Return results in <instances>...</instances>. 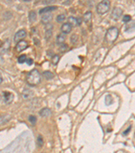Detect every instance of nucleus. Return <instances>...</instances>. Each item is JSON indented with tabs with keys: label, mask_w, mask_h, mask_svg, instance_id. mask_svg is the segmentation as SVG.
I'll list each match as a JSON object with an SVG mask.
<instances>
[{
	"label": "nucleus",
	"mask_w": 135,
	"mask_h": 153,
	"mask_svg": "<svg viewBox=\"0 0 135 153\" xmlns=\"http://www.w3.org/2000/svg\"><path fill=\"white\" fill-rule=\"evenodd\" d=\"M125 31L126 32L128 33H131L132 32H134L135 31V20H132V21H130L129 22H128L126 24Z\"/></svg>",
	"instance_id": "11"
},
{
	"label": "nucleus",
	"mask_w": 135,
	"mask_h": 153,
	"mask_svg": "<svg viewBox=\"0 0 135 153\" xmlns=\"http://www.w3.org/2000/svg\"><path fill=\"white\" fill-rule=\"evenodd\" d=\"M91 17H92V13H91L90 11H87L86 13L84 14L83 19H84V21L85 22H88L91 20Z\"/></svg>",
	"instance_id": "17"
},
{
	"label": "nucleus",
	"mask_w": 135,
	"mask_h": 153,
	"mask_svg": "<svg viewBox=\"0 0 135 153\" xmlns=\"http://www.w3.org/2000/svg\"><path fill=\"white\" fill-rule=\"evenodd\" d=\"M22 98L25 100H29L33 96V91L30 89H25L22 92Z\"/></svg>",
	"instance_id": "14"
},
{
	"label": "nucleus",
	"mask_w": 135,
	"mask_h": 153,
	"mask_svg": "<svg viewBox=\"0 0 135 153\" xmlns=\"http://www.w3.org/2000/svg\"><path fill=\"white\" fill-rule=\"evenodd\" d=\"M118 34H119V31H118V28L115 27L109 28L105 36V42L107 43H112L115 42L116 39L118 38Z\"/></svg>",
	"instance_id": "2"
},
{
	"label": "nucleus",
	"mask_w": 135,
	"mask_h": 153,
	"mask_svg": "<svg viewBox=\"0 0 135 153\" xmlns=\"http://www.w3.org/2000/svg\"><path fill=\"white\" fill-rule=\"evenodd\" d=\"M1 83H2V77H1Z\"/></svg>",
	"instance_id": "36"
},
{
	"label": "nucleus",
	"mask_w": 135,
	"mask_h": 153,
	"mask_svg": "<svg viewBox=\"0 0 135 153\" xmlns=\"http://www.w3.org/2000/svg\"><path fill=\"white\" fill-rule=\"evenodd\" d=\"M68 22H69L70 24H71L72 27L75 26V25H77V23H76V18L72 17V16H70L68 18Z\"/></svg>",
	"instance_id": "23"
},
{
	"label": "nucleus",
	"mask_w": 135,
	"mask_h": 153,
	"mask_svg": "<svg viewBox=\"0 0 135 153\" xmlns=\"http://www.w3.org/2000/svg\"><path fill=\"white\" fill-rule=\"evenodd\" d=\"M26 36V33L25 30L24 29L19 30L18 32L16 33L15 36H14V42L17 43L19 42L20 41H21L22 39L25 38Z\"/></svg>",
	"instance_id": "5"
},
{
	"label": "nucleus",
	"mask_w": 135,
	"mask_h": 153,
	"mask_svg": "<svg viewBox=\"0 0 135 153\" xmlns=\"http://www.w3.org/2000/svg\"></svg>",
	"instance_id": "37"
},
{
	"label": "nucleus",
	"mask_w": 135,
	"mask_h": 153,
	"mask_svg": "<svg viewBox=\"0 0 135 153\" xmlns=\"http://www.w3.org/2000/svg\"><path fill=\"white\" fill-rule=\"evenodd\" d=\"M26 80L30 86H37L41 82V74L37 69H33L27 74Z\"/></svg>",
	"instance_id": "1"
},
{
	"label": "nucleus",
	"mask_w": 135,
	"mask_h": 153,
	"mask_svg": "<svg viewBox=\"0 0 135 153\" xmlns=\"http://www.w3.org/2000/svg\"><path fill=\"white\" fill-rule=\"evenodd\" d=\"M72 28V25L71 24H70L69 22H66V23H64L61 27V31L64 34H69L71 32Z\"/></svg>",
	"instance_id": "8"
},
{
	"label": "nucleus",
	"mask_w": 135,
	"mask_h": 153,
	"mask_svg": "<svg viewBox=\"0 0 135 153\" xmlns=\"http://www.w3.org/2000/svg\"><path fill=\"white\" fill-rule=\"evenodd\" d=\"M57 9L56 6H47V7L43 8L42 9L39 10V14H46V13H50V12H52L53 10H55Z\"/></svg>",
	"instance_id": "12"
},
{
	"label": "nucleus",
	"mask_w": 135,
	"mask_h": 153,
	"mask_svg": "<svg viewBox=\"0 0 135 153\" xmlns=\"http://www.w3.org/2000/svg\"><path fill=\"white\" fill-rule=\"evenodd\" d=\"M82 19L81 17H78L76 18V23H77V25H80L82 24Z\"/></svg>",
	"instance_id": "31"
},
{
	"label": "nucleus",
	"mask_w": 135,
	"mask_h": 153,
	"mask_svg": "<svg viewBox=\"0 0 135 153\" xmlns=\"http://www.w3.org/2000/svg\"><path fill=\"white\" fill-rule=\"evenodd\" d=\"M10 119V117L8 115H3L1 117V125L4 124L6 122H8Z\"/></svg>",
	"instance_id": "22"
},
{
	"label": "nucleus",
	"mask_w": 135,
	"mask_h": 153,
	"mask_svg": "<svg viewBox=\"0 0 135 153\" xmlns=\"http://www.w3.org/2000/svg\"><path fill=\"white\" fill-rule=\"evenodd\" d=\"M10 45H11V42H10V40H6L1 46V53H6V52L9 51L10 48Z\"/></svg>",
	"instance_id": "10"
},
{
	"label": "nucleus",
	"mask_w": 135,
	"mask_h": 153,
	"mask_svg": "<svg viewBox=\"0 0 135 153\" xmlns=\"http://www.w3.org/2000/svg\"><path fill=\"white\" fill-rule=\"evenodd\" d=\"M65 18H66V16L64 14H60V15H58L57 16V18H56V20H57L58 22H62L65 20Z\"/></svg>",
	"instance_id": "27"
},
{
	"label": "nucleus",
	"mask_w": 135,
	"mask_h": 153,
	"mask_svg": "<svg viewBox=\"0 0 135 153\" xmlns=\"http://www.w3.org/2000/svg\"><path fill=\"white\" fill-rule=\"evenodd\" d=\"M60 60V57L57 55H54L52 56V58H51V63H52L53 65H57L58 62H59Z\"/></svg>",
	"instance_id": "21"
},
{
	"label": "nucleus",
	"mask_w": 135,
	"mask_h": 153,
	"mask_svg": "<svg viewBox=\"0 0 135 153\" xmlns=\"http://www.w3.org/2000/svg\"><path fill=\"white\" fill-rule=\"evenodd\" d=\"M53 15L51 13H46L41 16V22L43 24H49V22L52 20Z\"/></svg>",
	"instance_id": "9"
},
{
	"label": "nucleus",
	"mask_w": 135,
	"mask_h": 153,
	"mask_svg": "<svg viewBox=\"0 0 135 153\" xmlns=\"http://www.w3.org/2000/svg\"><path fill=\"white\" fill-rule=\"evenodd\" d=\"M110 8V1L104 0L97 6V12L99 14H103L109 11Z\"/></svg>",
	"instance_id": "3"
},
{
	"label": "nucleus",
	"mask_w": 135,
	"mask_h": 153,
	"mask_svg": "<svg viewBox=\"0 0 135 153\" xmlns=\"http://www.w3.org/2000/svg\"><path fill=\"white\" fill-rule=\"evenodd\" d=\"M105 104H106L107 105H109L112 104V103H114V100H113V99H112L111 96L109 95H108L105 97Z\"/></svg>",
	"instance_id": "20"
},
{
	"label": "nucleus",
	"mask_w": 135,
	"mask_h": 153,
	"mask_svg": "<svg viewBox=\"0 0 135 153\" xmlns=\"http://www.w3.org/2000/svg\"><path fill=\"white\" fill-rule=\"evenodd\" d=\"M52 36V31L51 30H46L45 35V39L46 40H49Z\"/></svg>",
	"instance_id": "25"
},
{
	"label": "nucleus",
	"mask_w": 135,
	"mask_h": 153,
	"mask_svg": "<svg viewBox=\"0 0 135 153\" xmlns=\"http://www.w3.org/2000/svg\"><path fill=\"white\" fill-rule=\"evenodd\" d=\"M28 121H30V123H31L32 125H34L37 122V117H35L33 115H30V117H28Z\"/></svg>",
	"instance_id": "28"
},
{
	"label": "nucleus",
	"mask_w": 135,
	"mask_h": 153,
	"mask_svg": "<svg viewBox=\"0 0 135 153\" xmlns=\"http://www.w3.org/2000/svg\"><path fill=\"white\" fill-rule=\"evenodd\" d=\"M78 36H76V34H73L72 36L70 37V42H71L72 44H75L76 42L78 41Z\"/></svg>",
	"instance_id": "29"
},
{
	"label": "nucleus",
	"mask_w": 135,
	"mask_h": 153,
	"mask_svg": "<svg viewBox=\"0 0 135 153\" xmlns=\"http://www.w3.org/2000/svg\"><path fill=\"white\" fill-rule=\"evenodd\" d=\"M130 129H131V126H130V127H128L127 129L125 130V131H124L123 133H122V134H123L124 135H126L128 133H129L130 131Z\"/></svg>",
	"instance_id": "32"
},
{
	"label": "nucleus",
	"mask_w": 135,
	"mask_h": 153,
	"mask_svg": "<svg viewBox=\"0 0 135 153\" xmlns=\"http://www.w3.org/2000/svg\"><path fill=\"white\" fill-rule=\"evenodd\" d=\"M43 75L46 80H51V79H52V78H53L54 77L53 74H52L51 72H49V71L44 72L43 73Z\"/></svg>",
	"instance_id": "18"
},
{
	"label": "nucleus",
	"mask_w": 135,
	"mask_h": 153,
	"mask_svg": "<svg viewBox=\"0 0 135 153\" xmlns=\"http://www.w3.org/2000/svg\"><path fill=\"white\" fill-rule=\"evenodd\" d=\"M66 40V36H64V34H60L58 35L57 36V38H56V44L57 45H60V46H61L62 44H64V41Z\"/></svg>",
	"instance_id": "15"
},
{
	"label": "nucleus",
	"mask_w": 135,
	"mask_h": 153,
	"mask_svg": "<svg viewBox=\"0 0 135 153\" xmlns=\"http://www.w3.org/2000/svg\"><path fill=\"white\" fill-rule=\"evenodd\" d=\"M37 19V14L35 11H31L30 12L28 15V20L30 22H35Z\"/></svg>",
	"instance_id": "16"
},
{
	"label": "nucleus",
	"mask_w": 135,
	"mask_h": 153,
	"mask_svg": "<svg viewBox=\"0 0 135 153\" xmlns=\"http://www.w3.org/2000/svg\"><path fill=\"white\" fill-rule=\"evenodd\" d=\"M26 63L28 65H33V61L32 59H26Z\"/></svg>",
	"instance_id": "33"
},
{
	"label": "nucleus",
	"mask_w": 135,
	"mask_h": 153,
	"mask_svg": "<svg viewBox=\"0 0 135 153\" xmlns=\"http://www.w3.org/2000/svg\"><path fill=\"white\" fill-rule=\"evenodd\" d=\"M122 14V10L120 8H114L111 14V17L114 20H118Z\"/></svg>",
	"instance_id": "6"
},
{
	"label": "nucleus",
	"mask_w": 135,
	"mask_h": 153,
	"mask_svg": "<svg viewBox=\"0 0 135 153\" xmlns=\"http://www.w3.org/2000/svg\"><path fill=\"white\" fill-rule=\"evenodd\" d=\"M2 98L6 104H10L14 100V95L10 92L4 91L2 93Z\"/></svg>",
	"instance_id": "4"
},
{
	"label": "nucleus",
	"mask_w": 135,
	"mask_h": 153,
	"mask_svg": "<svg viewBox=\"0 0 135 153\" xmlns=\"http://www.w3.org/2000/svg\"><path fill=\"white\" fill-rule=\"evenodd\" d=\"M43 139L41 135H39L37 139V146L38 148H41L43 146Z\"/></svg>",
	"instance_id": "19"
},
{
	"label": "nucleus",
	"mask_w": 135,
	"mask_h": 153,
	"mask_svg": "<svg viewBox=\"0 0 135 153\" xmlns=\"http://www.w3.org/2000/svg\"><path fill=\"white\" fill-rule=\"evenodd\" d=\"M130 20H131V16L130 15H125L124 16L123 18H122V21L125 22L126 24H127L128 22H129L130 21Z\"/></svg>",
	"instance_id": "30"
},
{
	"label": "nucleus",
	"mask_w": 135,
	"mask_h": 153,
	"mask_svg": "<svg viewBox=\"0 0 135 153\" xmlns=\"http://www.w3.org/2000/svg\"><path fill=\"white\" fill-rule=\"evenodd\" d=\"M55 2V1H43V4H52V3H54Z\"/></svg>",
	"instance_id": "34"
},
{
	"label": "nucleus",
	"mask_w": 135,
	"mask_h": 153,
	"mask_svg": "<svg viewBox=\"0 0 135 153\" xmlns=\"http://www.w3.org/2000/svg\"><path fill=\"white\" fill-rule=\"evenodd\" d=\"M26 56L25 55H22L21 56H20L19 58L18 59V62L20 64L24 63V62H26Z\"/></svg>",
	"instance_id": "26"
},
{
	"label": "nucleus",
	"mask_w": 135,
	"mask_h": 153,
	"mask_svg": "<svg viewBox=\"0 0 135 153\" xmlns=\"http://www.w3.org/2000/svg\"><path fill=\"white\" fill-rule=\"evenodd\" d=\"M68 45L66 44H62L61 46H60L59 50H60V53H65V52L68 50Z\"/></svg>",
	"instance_id": "24"
},
{
	"label": "nucleus",
	"mask_w": 135,
	"mask_h": 153,
	"mask_svg": "<svg viewBox=\"0 0 135 153\" xmlns=\"http://www.w3.org/2000/svg\"><path fill=\"white\" fill-rule=\"evenodd\" d=\"M39 114L42 117H49V116L51 115V111L50 109L47 107H44L39 112Z\"/></svg>",
	"instance_id": "13"
},
{
	"label": "nucleus",
	"mask_w": 135,
	"mask_h": 153,
	"mask_svg": "<svg viewBox=\"0 0 135 153\" xmlns=\"http://www.w3.org/2000/svg\"><path fill=\"white\" fill-rule=\"evenodd\" d=\"M34 42L35 44L36 45H39V41L37 40V38H34Z\"/></svg>",
	"instance_id": "35"
},
{
	"label": "nucleus",
	"mask_w": 135,
	"mask_h": 153,
	"mask_svg": "<svg viewBox=\"0 0 135 153\" xmlns=\"http://www.w3.org/2000/svg\"><path fill=\"white\" fill-rule=\"evenodd\" d=\"M28 43H27V42H26V41L24 40H21L19 42L17 43V44H16V51L20 53V52H22L24 50H26V49L28 48Z\"/></svg>",
	"instance_id": "7"
}]
</instances>
